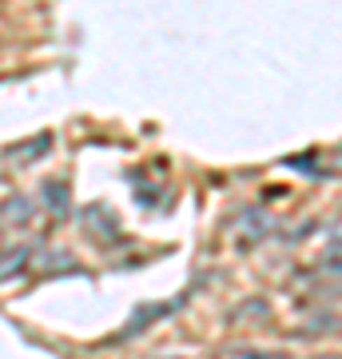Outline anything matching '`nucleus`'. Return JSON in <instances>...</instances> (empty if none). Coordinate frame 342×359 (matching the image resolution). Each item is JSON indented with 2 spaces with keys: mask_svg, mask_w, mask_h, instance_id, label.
I'll return each mask as SVG.
<instances>
[{
  "mask_svg": "<svg viewBox=\"0 0 342 359\" xmlns=\"http://www.w3.org/2000/svg\"><path fill=\"white\" fill-rule=\"evenodd\" d=\"M231 359H283V355H231Z\"/></svg>",
  "mask_w": 342,
  "mask_h": 359,
  "instance_id": "obj_1",
  "label": "nucleus"
}]
</instances>
